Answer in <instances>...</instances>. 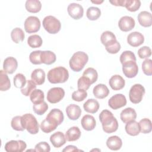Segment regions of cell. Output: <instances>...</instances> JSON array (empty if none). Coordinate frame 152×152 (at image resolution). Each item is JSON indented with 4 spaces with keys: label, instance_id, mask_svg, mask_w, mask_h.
Instances as JSON below:
<instances>
[{
    "label": "cell",
    "instance_id": "18",
    "mask_svg": "<svg viewBox=\"0 0 152 152\" xmlns=\"http://www.w3.org/2000/svg\"><path fill=\"white\" fill-rule=\"evenodd\" d=\"M66 138L64 134L60 131L53 133L50 137V141L54 147L59 148L66 142Z\"/></svg>",
    "mask_w": 152,
    "mask_h": 152
},
{
    "label": "cell",
    "instance_id": "25",
    "mask_svg": "<svg viewBox=\"0 0 152 152\" xmlns=\"http://www.w3.org/2000/svg\"><path fill=\"white\" fill-rule=\"evenodd\" d=\"M31 80L37 85H42L45 81V72L41 68L33 70L31 74Z\"/></svg>",
    "mask_w": 152,
    "mask_h": 152
},
{
    "label": "cell",
    "instance_id": "24",
    "mask_svg": "<svg viewBox=\"0 0 152 152\" xmlns=\"http://www.w3.org/2000/svg\"><path fill=\"white\" fill-rule=\"evenodd\" d=\"M107 147L111 150L116 151L119 150L122 145V141L120 137L113 135L109 137L106 141Z\"/></svg>",
    "mask_w": 152,
    "mask_h": 152
},
{
    "label": "cell",
    "instance_id": "35",
    "mask_svg": "<svg viewBox=\"0 0 152 152\" xmlns=\"http://www.w3.org/2000/svg\"><path fill=\"white\" fill-rule=\"evenodd\" d=\"M46 117L54 119L58 122V125H61L64 119L63 112L58 109H52L48 114Z\"/></svg>",
    "mask_w": 152,
    "mask_h": 152
},
{
    "label": "cell",
    "instance_id": "28",
    "mask_svg": "<svg viewBox=\"0 0 152 152\" xmlns=\"http://www.w3.org/2000/svg\"><path fill=\"white\" fill-rule=\"evenodd\" d=\"M81 131L78 126H72L65 133V138L68 141H75L81 137Z\"/></svg>",
    "mask_w": 152,
    "mask_h": 152
},
{
    "label": "cell",
    "instance_id": "36",
    "mask_svg": "<svg viewBox=\"0 0 152 152\" xmlns=\"http://www.w3.org/2000/svg\"><path fill=\"white\" fill-rule=\"evenodd\" d=\"M43 43L42 37L37 34H33L30 36L27 39V43L32 48H39L42 46Z\"/></svg>",
    "mask_w": 152,
    "mask_h": 152
},
{
    "label": "cell",
    "instance_id": "13",
    "mask_svg": "<svg viewBox=\"0 0 152 152\" xmlns=\"http://www.w3.org/2000/svg\"><path fill=\"white\" fill-rule=\"evenodd\" d=\"M135 22L134 19L130 16L122 17L118 22V26L122 31H129L134 28Z\"/></svg>",
    "mask_w": 152,
    "mask_h": 152
},
{
    "label": "cell",
    "instance_id": "40",
    "mask_svg": "<svg viewBox=\"0 0 152 152\" xmlns=\"http://www.w3.org/2000/svg\"><path fill=\"white\" fill-rule=\"evenodd\" d=\"M14 81V85L16 88H23L26 83H27V80L26 78V77L21 73L17 74L13 79Z\"/></svg>",
    "mask_w": 152,
    "mask_h": 152
},
{
    "label": "cell",
    "instance_id": "55",
    "mask_svg": "<svg viewBox=\"0 0 152 152\" xmlns=\"http://www.w3.org/2000/svg\"><path fill=\"white\" fill-rule=\"evenodd\" d=\"M91 2L94 4H100L101 3H102L103 2V1H91Z\"/></svg>",
    "mask_w": 152,
    "mask_h": 152
},
{
    "label": "cell",
    "instance_id": "20",
    "mask_svg": "<svg viewBox=\"0 0 152 152\" xmlns=\"http://www.w3.org/2000/svg\"><path fill=\"white\" fill-rule=\"evenodd\" d=\"M120 118L124 123L126 124L131 121L135 120L137 118V113L133 108L126 107L122 110L120 114Z\"/></svg>",
    "mask_w": 152,
    "mask_h": 152
},
{
    "label": "cell",
    "instance_id": "30",
    "mask_svg": "<svg viewBox=\"0 0 152 152\" xmlns=\"http://www.w3.org/2000/svg\"><path fill=\"white\" fill-rule=\"evenodd\" d=\"M25 7L29 12L37 13L40 11L42 4L38 0H27L25 4Z\"/></svg>",
    "mask_w": 152,
    "mask_h": 152
},
{
    "label": "cell",
    "instance_id": "14",
    "mask_svg": "<svg viewBox=\"0 0 152 152\" xmlns=\"http://www.w3.org/2000/svg\"><path fill=\"white\" fill-rule=\"evenodd\" d=\"M144 42V36L140 32L134 31L129 33L127 37L128 43L132 47H138Z\"/></svg>",
    "mask_w": 152,
    "mask_h": 152
},
{
    "label": "cell",
    "instance_id": "51",
    "mask_svg": "<svg viewBox=\"0 0 152 152\" xmlns=\"http://www.w3.org/2000/svg\"><path fill=\"white\" fill-rule=\"evenodd\" d=\"M151 55V50L148 46H142L138 50V55L141 59H148Z\"/></svg>",
    "mask_w": 152,
    "mask_h": 152
},
{
    "label": "cell",
    "instance_id": "45",
    "mask_svg": "<svg viewBox=\"0 0 152 152\" xmlns=\"http://www.w3.org/2000/svg\"><path fill=\"white\" fill-rule=\"evenodd\" d=\"M72 99L77 102L83 101L87 97V93L86 90L82 89H78L72 94Z\"/></svg>",
    "mask_w": 152,
    "mask_h": 152
},
{
    "label": "cell",
    "instance_id": "34",
    "mask_svg": "<svg viewBox=\"0 0 152 152\" xmlns=\"http://www.w3.org/2000/svg\"><path fill=\"white\" fill-rule=\"evenodd\" d=\"M31 102L33 104H37L44 101V93L40 89H35L30 95Z\"/></svg>",
    "mask_w": 152,
    "mask_h": 152
},
{
    "label": "cell",
    "instance_id": "26",
    "mask_svg": "<svg viewBox=\"0 0 152 152\" xmlns=\"http://www.w3.org/2000/svg\"><path fill=\"white\" fill-rule=\"evenodd\" d=\"M56 55L53 52L50 50H42L40 54V60L42 64H45L46 65H51L56 61Z\"/></svg>",
    "mask_w": 152,
    "mask_h": 152
},
{
    "label": "cell",
    "instance_id": "53",
    "mask_svg": "<svg viewBox=\"0 0 152 152\" xmlns=\"http://www.w3.org/2000/svg\"><path fill=\"white\" fill-rule=\"evenodd\" d=\"M110 3H111L112 5L115 6H121V7H124L125 0H113V1H109Z\"/></svg>",
    "mask_w": 152,
    "mask_h": 152
},
{
    "label": "cell",
    "instance_id": "9",
    "mask_svg": "<svg viewBox=\"0 0 152 152\" xmlns=\"http://www.w3.org/2000/svg\"><path fill=\"white\" fill-rule=\"evenodd\" d=\"M26 147L27 144L23 140H11L5 145V150L7 152H22Z\"/></svg>",
    "mask_w": 152,
    "mask_h": 152
},
{
    "label": "cell",
    "instance_id": "54",
    "mask_svg": "<svg viewBox=\"0 0 152 152\" xmlns=\"http://www.w3.org/2000/svg\"><path fill=\"white\" fill-rule=\"evenodd\" d=\"M63 151H81L80 150L78 149L74 145H68L65 148L62 150Z\"/></svg>",
    "mask_w": 152,
    "mask_h": 152
},
{
    "label": "cell",
    "instance_id": "4",
    "mask_svg": "<svg viewBox=\"0 0 152 152\" xmlns=\"http://www.w3.org/2000/svg\"><path fill=\"white\" fill-rule=\"evenodd\" d=\"M21 121L23 128L31 134H36L39 130V125L38 122L31 113H26L21 116Z\"/></svg>",
    "mask_w": 152,
    "mask_h": 152
},
{
    "label": "cell",
    "instance_id": "39",
    "mask_svg": "<svg viewBox=\"0 0 152 152\" xmlns=\"http://www.w3.org/2000/svg\"><path fill=\"white\" fill-rule=\"evenodd\" d=\"M83 75L87 77L90 80L91 84L94 83L98 78V74L97 71L91 67H89L86 69V70L83 73Z\"/></svg>",
    "mask_w": 152,
    "mask_h": 152
},
{
    "label": "cell",
    "instance_id": "23",
    "mask_svg": "<svg viewBox=\"0 0 152 152\" xmlns=\"http://www.w3.org/2000/svg\"><path fill=\"white\" fill-rule=\"evenodd\" d=\"M138 21L142 27H150L152 24L151 14L147 11L140 12L138 15Z\"/></svg>",
    "mask_w": 152,
    "mask_h": 152
},
{
    "label": "cell",
    "instance_id": "1",
    "mask_svg": "<svg viewBox=\"0 0 152 152\" xmlns=\"http://www.w3.org/2000/svg\"><path fill=\"white\" fill-rule=\"evenodd\" d=\"M99 120L102 125L103 130L107 134L115 132L118 128V122L113 113L106 109L101 112L99 115Z\"/></svg>",
    "mask_w": 152,
    "mask_h": 152
},
{
    "label": "cell",
    "instance_id": "52",
    "mask_svg": "<svg viewBox=\"0 0 152 152\" xmlns=\"http://www.w3.org/2000/svg\"><path fill=\"white\" fill-rule=\"evenodd\" d=\"M35 151L37 152H49L50 151V147L48 142H40L35 145Z\"/></svg>",
    "mask_w": 152,
    "mask_h": 152
},
{
    "label": "cell",
    "instance_id": "22",
    "mask_svg": "<svg viewBox=\"0 0 152 152\" xmlns=\"http://www.w3.org/2000/svg\"><path fill=\"white\" fill-rule=\"evenodd\" d=\"M82 127L86 131H92L93 130L96 125V122L94 118L90 115H84L81 121Z\"/></svg>",
    "mask_w": 152,
    "mask_h": 152
},
{
    "label": "cell",
    "instance_id": "33",
    "mask_svg": "<svg viewBox=\"0 0 152 152\" xmlns=\"http://www.w3.org/2000/svg\"><path fill=\"white\" fill-rule=\"evenodd\" d=\"M100 40L102 43L106 46L116 40V38L114 33H113L112 31H105L101 34Z\"/></svg>",
    "mask_w": 152,
    "mask_h": 152
},
{
    "label": "cell",
    "instance_id": "27",
    "mask_svg": "<svg viewBox=\"0 0 152 152\" xmlns=\"http://www.w3.org/2000/svg\"><path fill=\"white\" fill-rule=\"evenodd\" d=\"M99 103L97 100L94 99H88L83 104L84 110L88 113H95L99 109Z\"/></svg>",
    "mask_w": 152,
    "mask_h": 152
},
{
    "label": "cell",
    "instance_id": "48",
    "mask_svg": "<svg viewBox=\"0 0 152 152\" xmlns=\"http://www.w3.org/2000/svg\"><path fill=\"white\" fill-rule=\"evenodd\" d=\"M121 48V45L117 41V40L105 46L106 50L109 53H112V54L117 53L120 50Z\"/></svg>",
    "mask_w": 152,
    "mask_h": 152
},
{
    "label": "cell",
    "instance_id": "49",
    "mask_svg": "<svg viewBox=\"0 0 152 152\" xmlns=\"http://www.w3.org/2000/svg\"><path fill=\"white\" fill-rule=\"evenodd\" d=\"M42 50H34L30 53L29 59L31 64L34 65H39L42 64L40 60V54Z\"/></svg>",
    "mask_w": 152,
    "mask_h": 152
},
{
    "label": "cell",
    "instance_id": "31",
    "mask_svg": "<svg viewBox=\"0 0 152 152\" xmlns=\"http://www.w3.org/2000/svg\"><path fill=\"white\" fill-rule=\"evenodd\" d=\"M11 87L10 80L4 70L0 71V90L7 91Z\"/></svg>",
    "mask_w": 152,
    "mask_h": 152
},
{
    "label": "cell",
    "instance_id": "15",
    "mask_svg": "<svg viewBox=\"0 0 152 152\" xmlns=\"http://www.w3.org/2000/svg\"><path fill=\"white\" fill-rule=\"evenodd\" d=\"M18 67V62L17 59L12 56L7 57L5 59L3 63L4 71L9 74L14 73Z\"/></svg>",
    "mask_w": 152,
    "mask_h": 152
},
{
    "label": "cell",
    "instance_id": "7",
    "mask_svg": "<svg viewBox=\"0 0 152 152\" xmlns=\"http://www.w3.org/2000/svg\"><path fill=\"white\" fill-rule=\"evenodd\" d=\"M24 29L28 33L38 31L40 28V21L38 17L35 16L28 17L24 21Z\"/></svg>",
    "mask_w": 152,
    "mask_h": 152
},
{
    "label": "cell",
    "instance_id": "38",
    "mask_svg": "<svg viewBox=\"0 0 152 152\" xmlns=\"http://www.w3.org/2000/svg\"><path fill=\"white\" fill-rule=\"evenodd\" d=\"M140 131L143 134H148L151 131V121L148 118H144L138 122Z\"/></svg>",
    "mask_w": 152,
    "mask_h": 152
},
{
    "label": "cell",
    "instance_id": "46",
    "mask_svg": "<svg viewBox=\"0 0 152 152\" xmlns=\"http://www.w3.org/2000/svg\"><path fill=\"white\" fill-rule=\"evenodd\" d=\"M11 127L15 131H23L24 130V128H23L22 124L21 116H16L14 117L11 120Z\"/></svg>",
    "mask_w": 152,
    "mask_h": 152
},
{
    "label": "cell",
    "instance_id": "19",
    "mask_svg": "<svg viewBox=\"0 0 152 152\" xmlns=\"http://www.w3.org/2000/svg\"><path fill=\"white\" fill-rule=\"evenodd\" d=\"M109 84L113 90H119L124 87L125 81L121 75H114L109 79Z\"/></svg>",
    "mask_w": 152,
    "mask_h": 152
},
{
    "label": "cell",
    "instance_id": "42",
    "mask_svg": "<svg viewBox=\"0 0 152 152\" xmlns=\"http://www.w3.org/2000/svg\"><path fill=\"white\" fill-rule=\"evenodd\" d=\"M36 88V84L32 80H27L26 86L21 88V93L25 96H28Z\"/></svg>",
    "mask_w": 152,
    "mask_h": 152
},
{
    "label": "cell",
    "instance_id": "17",
    "mask_svg": "<svg viewBox=\"0 0 152 152\" xmlns=\"http://www.w3.org/2000/svg\"><path fill=\"white\" fill-rule=\"evenodd\" d=\"M66 113L69 119L75 121L80 118L81 114V109L79 106L71 104L66 107Z\"/></svg>",
    "mask_w": 152,
    "mask_h": 152
},
{
    "label": "cell",
    "instance_id": "5",
    "mask_svg": "<svg viewBox=\"0 0 152 152\" xmlns=\"http://www.w3.org/2000/svg\"><path fill=\"white\" fill-rule=\"evenodd\" d=\"M43 26L45 30L50 34H56L61 28L60 21L52 15H48L43 20Z\"/></svg>",
    "mask_w": 152,
    "mask_h": 152
},
{
    "label": "cell",
    "instance_id": "47",
    "mask_svg": "<svg viewBox=\"0 0 152 152\" xmlns=\"http://www.w3.org/2000/svg\"><path fill=\"white\" fill-rule=\"evenodd\" d=\"M91 82L90 80L85 77V76H82L77 81V87L78 89H82L84 90H87L89 88L90 86H91Z\"/></svg>",
    "mask_w": 152,
    "mask_h": 152
},
{
    "label": "cell",
    "instance_id": "37",
    "mask_svg": "<svg viewBox=\"0 0 152 152\" xmlns=\"http://www.w3.org/2000/svg\"><path fill=\"white\" fill-rule=\"evenodd\" d=\"M100 15L101 11L97 7H90L87 9L86 12V16L90 20H96L100 17Z\"/></svg>",
    "mask_w": 152,
    "mask_h": 152
},
{
    "label": "cell",
    "instance_id": "3",
    "mask_svg": "<svg viewBox=\"0 0 152 152\" xmlns=\"http://www.w3.org/2000/svg\"><path fill=\"white\" fill-rule=\"evenodd\" d=\"M88 61V56L82 51L74 53L69 61L70 68L75 72L81 71Z\"/></svg>",
    "mask_w": 152,
    "mask_h": 152
},
{
    "label": "cell",
    "instance_id": "11",
    "mask_svg": "<svg viewBox=\"0 0 152 152\" xmlns=\"http://www.w3.org/2000/svg\"><path fill=\"white\" fill-rule=\"evenodd\" d=\"M126 104L125 96L122 94H116L112 96L108 100V105L114 110L118 109L125 106Z\"/></svg>",
    "mask_w": 152,
    "mask_h": 152
},
{
    "label": "cell",
    "instance_id": "43",
    "mask_svg": "<svg viewBox=\"0 0 152 152\" xmlns=\"http://www.w3.org/2000/svg\"><path fill=\"white\" fill-rule=\"evenodd\" d=\"M33 109L34 113L37 115H42L48 109V105L46 102L43 101L39 103L34 104L33 106Z\"/></svg>",
    "mask_w": 152,
    "mask_h": 152
},
{
    "label": "cell",
    "instance_id": "32",
    "mask_svg": "<svg viewBox=\"0 0 152 152\" xmlns=\"http://www.w3.org/2000/svg\"><path fill=\"white\" fill-rule=\"evenodd\" d=\"M24 37L25 34L23 30L19 27H16L11 31V39L15 43H18L20 42H23L24 39Z\"/></svg>",
    "mask_w": 152,
    "mask_h": 152
},
{
    "label": "cell",
    "instance_id": "50",
    "mask_svg": "<svg viewBox=\"0 0 152 152\" xmlns=\"http://www.w3.org/2000/svg\"><path fill=\"white\" fill-rule=\"evenodd\" d=\"M142 69L143 72L147 75H152V60L145 59L142 63Z\"/></svg>",
    "mask_w": 152,
    "mask_h": 152
},
{
    "label": "cell",
    "instance_id": "6",
    "mask_svg": "<svg viewBox=\"0 0 152 152\" xmlns=\"http://www.w3.org/2000/svg\"><path fill=\"white\" fill-rule=\"evenodd\" d=\"M145 93L144 87L140 84L133 85L129 92V97L130 101L134 104H138L141 102L143 96Z\"/></svg>",
    "mask_w": 152,
    "mask_h": 152
},
{
    "label": "cell",
    "instance_id": "16",
    "mask_svg": "<svg viewBox=\"0 0 152 152\" xmlns=\"http://www.w3.org/2000/svg\"><path fill=\"white\" fill-rule=\"evenodd\" d=\"M58 123L53 120L52 119L46 118L44 120H43L40 124V127L41 130L45 133H49L55 130L58 127Z\"/></svg>",
    "mask_w": 152,
    "mask_h": 152
},
{
    "label": "cell",
    "instance_id": "29",
    "mask_svg": "<svg viewBox=\"0 0 152 152\" xmlns=\"http://www.w3.org/2000/svg\"><path fill=\"white\" fill-rule=\"evenodd\" d=\"M125 131L128 134L131 136H136L140 132V128L138 122L135 120L127 122L125 126Z\"/></svg>",
    "mask_w": 152,
    "mask_h": 152
},
{
    "label": "cell",
    "instance_id": "41",
    "mask_svg": "<svg viewBox=\"0 0 152 152\" xmlns=\"http://www.w3.org/2000/svg\"><path fill=\"white\" fill-rule=\"evenodd\" d=\"M141 6V1L140 0H125V7L127 10L131 12L137 11Z\"/></svg>",
    "mask_w": 152,
    "mask_h": 152
},
{
    "label": "cell",
    "instance_id": "44",
    "mask_svg": "<svg viewBox=\"0 0 152 152\" xmlns=\"http://www.w3.org/2000/svg\"><path fill=\"white\" fill-rule=\"evenodd\" d=\"M119 59L122 64L130 61L136 62V57L135 54L130 50H125L123 52L120 56Z\"/></svg>",
    "mask_w": 152,
    "mask_h": 152
},
{
    "label": "cell",
    "instance_id": "8",
    "mask_svg": "<svg viewBox=\"0 0 152 152\" xmlns=\"http://www.w3.org/2000/svg\"><path fill=\"white\" fill-rule=\"evenodd\" d=\"M65 96V91L61 87H53L47 93V100L50 103L59 102Z\"/></svg>",
    "mask_w": 152,
    "mask_h": 152
},
{
    "label": "cell",
    "instance_id": "10",
    "mask_svg": "<svg viewBox=\"0 0 152 152\" xmlns=\"http://www.w3.org/2000/svg\"><path fill=\"white\" fill-rule=\"evenodd\" d=\"M122 65V71L124 74L129 78L135 77L138 72V66L135 61H130L125 62Z\"/></svg>",
    "mask_w": 152,
    "mask_h": 152
},
{
    "label": "cell",
    "instance_id": "12",
    "mask_svg": "<svg viewBox=\"0 0 152 152\" xmlns=\"http://www.w3.org/2000/svg\"><path fill=\"white\" fill-rule=\"evenodd\" d=\"M67 11L69 15L74 20H78L83 17L84 9L79 4L71 3L67 7Z\"/></svg>",
    "mask_w": 152,
    "mask_h": 152
},
{
    "label": "cell",
    "instance_id": "21",
    "mask_svg": "<svg viewBox=\"0 0 152 152\" xmlns=\"http://www.w3.org/2000/svg\"><path fill=\"white\" fill-rule=\"evenodd\" d=\"M93 93L95 97L102 99L108 96L109 90L105 84H99L93 88Z\"/></svg>",
    "mask_w": 152,
    "mask_h": 152
},
{
    "label": "cell",
    "instance_id": "2",
    "mask_svg": "<svg viewBox=\"0 0 152 152\" xmlns=\"http://www.w3.org/2000/svg\"><path fill=\"white\" fill-rule=\"evenodd\" d=\"M47 77L48 81L50 83H64L68 80L69 72L65 67L57 66L50 69Z\"/></svg>",
    "mask_w": 152,
    "mask_h": 152
}]
</instances>
